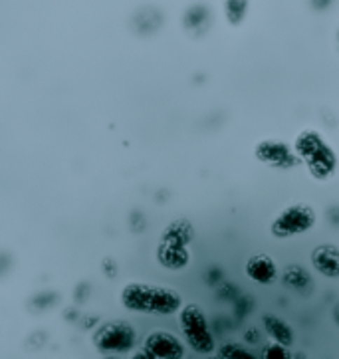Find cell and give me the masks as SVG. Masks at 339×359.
Masks as SVG:
<instances>
[{
	"instance_id": "30bf717a",
	"label": "cell",
	"mask_w": 339,
	"mask_h": 359,
	"mask_svg": "<svg viewBox=\"0 0 339 359\" xmlns=\"http://www.w3.org/2000/svg\"><path fill=\"white\" fill-rule=\"evenodd\" d=\"M157 256H159V262H161L163 266L171 268V270L185 268L188 264V258H191L185 244L163 243V241L159 244Z\"/></svg>"
},
{
	"instance_id": "3957f363",
	"label": "cell",
	"mask_w": 339,
	"mask_h": 359,
	"mask_svg": "<svg viewBox=\"0 0 339 359\" xmlns=\"http://www.w3.org/2000/svg\"><path fill=\"white\" fill-rule=\"evenodd\" d=\"M179 322H181L188 346L195 351H199V353H212L214 351V337H212L211 325H209L205 312L197 304H188L185 308L181 306Z\"/></svg>"
},
{
	"instance_id": "6da1fadb",
	"label": "cell",
	"mask_w": 339,
	"mask_h": 359,
	"mask_svg": "<svg viewBox=\"0 0 339 359\" xmlns=\"http://www.w3.org/2000/svg\"><path fill=\"white\" fill-rule=\"evenodd\" d=\"M121 304L131 312L171 316L181 310L183 298L177 290L169 286L129 282L127 286L121 290Z\"/></svg>"
},
{
	"instance_id": "52a82bcc",
	"label": "cell",
	"mask_w": 339,
	"mask_h": 359,
	"mask_svg": "<svg viewBox=\"0 0 339 359\" xmlns=\"http://www.w3.org/2000/svg\"><path fill=\"white\" fill-rule=\"evenodd\" d=\"M254 155L258 161L266 163L270 167H278V169H292L296 165H300V159L293 153L292 145L284 140L260 141L254 149Z\"/></svg>"
},
{
	"instance_id": "2e32d148",
	"label": "cell",
	"mask_w": 339,
	"mask_h": 359,
	"mask_svg": "<svg viewBox=\"0 0 339 359\" xmlns=\"http://www.w3.org/2000/svg\"><path fill=\"white\" fill-rule=\"evenodd\" d=\"M219 358L223 359H252L254 355L238 344H226L219 349Z\"/></svg>"
},
{
	"instance_id": "e0dca14e",
	"label": "cell",
	"mask_w": 339,
	"mask_h": 359,
	"mask_svg": "<svg viewBox=\"0 0 339 359\" xmlns=\"http://www.w3.org/2000/svg\"><path fill=\"white\" fill-rule=\"evenodd\" d=\"M262 358L264 359H288L290 358V353H288L286 346H282V344H278V341H272V344H268L266 348L262 349Z\"/></svg>"
},
{
	"instance_id": "ac0fdd59",
	"label": "cell",
	"mask_w": 339,
	"mask_h": 359,
	"mask_svg": "<svg viewBox=\"0 0 339 359\" xmlns=\"http://www.w3.org/2000/svg\"><path fill=\"white\" fill-rule=\"evenodd\" d=\"M312 2H314L316 8H328L329 4H331V0H312Z\"/></svg>"
},
{
	"instance_id": "9a60e30c",
	"label": "cell",
	"mask_w": 339,
	"mask_h": 359,
	"mask_svg": "<svg viewBox=\"0 0 339 359\" xmlns=\"http://www.w3.org/2000/svg\"><path fill=\"white\" fill-rule=\"evenodd\" d=\"M284 282H286V286H290V288L296 290H305L312 284L310 274H307L302 266L286 268V272H284Z\"/></svg>"
},
{
	"instance_id": "ba28073f",
	"label": "cell",
	"mask_w": 339,
	"mask_h": 359,
	"mask_svg": "<svg viewBox=\"0 0 339 359\" xmlns=\"http://www.w3.org/2000/svg\"><path fill=\"white\" fill-rule=\"evenodd\" d=\"M246 276L258 284H270L278 278V268L274 264L272 256L254 255L246 262Z\"/></svg>"
},
{
	"instance_id": "8fae6325",
	"label": "cell",
	"mask_w": 339,
	"mask_h": 359,
	"mask_svg": "<svg viewBox=\"0 0 339 359\" xmlns=\"http://www.w3.org/2000/svg\"><path fill=\"white\" fill-rule=\"evenodd\" d=\"M262 325H264V332L268 334L272 341H278L286 348L293 344V330L278 316H274V313L262 316Z\"/></svg>"
},
{
	"instance_id": "7a4b0ae2",
	"label": "cell",
	"mask_w": 339,
	"mask_h": 359,
	"mask_svg": "<svg viewBox=\"0 0 339 359\" xmlns=\"http://www.w3.org/2000/svg\"><path fill=\"white\" fill-rule=\"evenodd\" d=\"M293 153L317 181H328L329 177L335 173L338 157L331 149V145L317 131H312V129L302 131L293 141Z\"/></svg>"
},
{
	"instance_id": "8992f818",
	"label": "cell",
	"mask_w": 339,
	"mask_h": 359,
	"mask_svg": "<svg viewBox=\"0 0 339 359\" xmlns=\"http://www.w3.org/2000/svg\"><path fill=\"white\" fill-rule=\"evenodd\" d=\"M185 355V346L181 339L167 332V330H155L143 341V351L137 358L153 359H181Z\"/></svg>"
},
{
	"instance_id": "5b68a950",
	"label": "cell",
	"mask_w": 339,
	"mask_h": 359,
	"mask_svg": "<svg viewBox=\"0 0 339 359\" xmlns=\"http://www.w3.org/2000/svg\"><path fill=\"white\" fill-rule=\"evenodd\" d=\"M135 341H137L135 327L123 320L107 322L95 332L94 336L95 348L104 353H127L135 348Z\"/></svg>"
},
{
	"instance_id": "7c38bea8",
	"label": "cell",
	"mask_w": 339,
	"mask_h": 359,
	"mask_svg": "<svg viewBox=\"0 0 339 359\" xmlns=\"http://www.w3.org/2000/svg\"><path fill=\"white\" fill-rule=\"evenodd\" d=\"M211 18V8H209L207 4H193V6H188V11L185 12V26H187L188 30H193V32L199 34V32L209 28Z\"/></svg>"
},
{
	"instance_id": "5bb4252c",
	"label": "cell",
	"mask_w": 339,
	"mask_h": 359,
	"mask_svg": "<svg viewBox=\"0 0 339 359\" xmlns=\"http://www.w3.org/2000/svg\"><path fill=\"white\" fill-rule=\"evenodd\" d=\"M250 0H224V16L233 26H240L248 16Z\"/></svg>"
},
{
	"instance_id": "4fadbf2b",
	"label": "cell",
	"mask_w": 339,
	"mask_h": 359,
	"mask_svg": "<svg viewBox=\"0 0 339 359\" xmlns=\"http://www.w3.org/2000/svg\"><path fill=\"white\" fill-rule=\"evenodd\" d=\"M193 238V226L191 222L185 219H179L175 222H171L167 226V231L163 232V243H175V244H185L187 246Z\"/></svg>"
},
{
	"instance_id": "277c9868",
	"label": "cell",
	"mask_w": 339,
	"mask_h": 359,
	"mask_svg": "<svg viewBox=\"0 0 339 359\" xmlns=\"http://www.w3.org/2000/svg\"><path fill=\"white\" fill-rule=\"evenodd\" d=\"M316 224V210L305 203H296L282 210L270 224V232L274 238H290L314 229Z\"/></svg>"
},
{
	"instance_id": "9c48e42d",
	"label": "cell",
	"mask_w": 339,
	"mask_h": 359,
	"mask_svg": "<svg viewBox=\"0 0 339 359\" xmlns=\"http://www.w3.org/2000/svg\"><path fill=\"white\" fill-rule=\"evenodd\" d=\"M312 264L319 274L328 278H338L339 274V250L333 244H321L312 252Z\"/></svg>"
}]
</instances>
